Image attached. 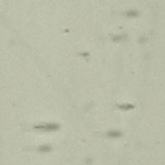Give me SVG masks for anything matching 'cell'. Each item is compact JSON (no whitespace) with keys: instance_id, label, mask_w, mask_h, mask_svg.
Segmentation results:
<instances>
[{"instance_id":"1","label":"cell","mask_w":165,"mask_h":165,"mask_svg":"<svg viewBox=\"0 0 165 165\" xmlns=\"http://www.w3.org/2000/svg\"><path fill=\"white\" fill-rule=\"evenodd\" d=\"M37 129L42 130V131H53L55 129H57V126H55V124H43V126L37 127Z\"/></svg>"}]
</instances>
